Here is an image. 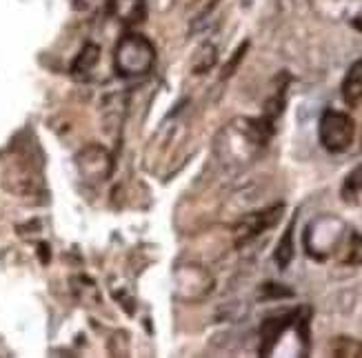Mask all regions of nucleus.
I'll use <instances>...</instances> for the list:
<instances>
[{"label":"nucleus","instance_id":"obj_1","mask_svg":"<svg viewBox=\"0 0 362 358\" xmlns=\"http://www.w3.org/2000/svg\"><path fill=\"white\" fill-rule=\"evenodd\" d=\"M156 65V47L153 42L136 31H127L114 50V67L122 78H143Z\"/></svg>","mask_w":362,"mask_h":358},{"label":"nucleus","instance_id":"obj_2","mask_svg":"<svg viewBox=\"0 0 362 358\" xmlns=\"http://www.w3.org/2000/svg\"><path fill=\"white\" fill-rule=\"evenodd\" d=\"M347 236V225L338 216H320L311 221L305 229V249L313 260H327Z\"/></svg>","mask_w":362,"mask_h":358},{"label":"nucleus","instance_id":"obj_3","mask_svg":"<svg viewBox=\"0 0 362 358\" xmlns=\"http://www.w3.org/2000/svg\"><path fill=\"white\" fill-rule=\"evenodd\" d=\"M318 136H320V143L327 151L342 154L354 143L356 122L349 114L336 112V109H327L320 118V125H318Z\"/></svg>","mask_w":362,"mask_h":358},{"label":"nucleus","instance_id":"obj_4","mask_svg":"<svg viewBox=\"0 0 362 358\" xmlns=\"http://www.w3.org/2000/svg\"><path fill=\"white\" fill-rule=\"evenodd\" d=\"M76 167L81 171V176L89 183H105L114 171V158L105 147L100 145H87L85 149L78 151Z\"/></svg>","mask_w":362,"mask_h":358},{"label":"nucleus","instance_id":"obj_5","mask_svg":"<svg viewBox=\"0 0 362 358\" xmlns=\"http://www.w3.org/2000/svg\"><path fill=\"white\" fill-rule=\"evenodd\" d=\"M282 205L269 207V209H260V212H251L247 214L243 221L233 227V241L238 247L251 243L254 238H258L262 231L272 229L274 225H278V221L282 218Z\"/></svg>","mask_w":362,"mask_h":358},{"label":"nucleus","instance_id":"obj_6","mask_svg":"<svg viewBox=\"0 0 362 358\" xmlns=\"http://www.w3.org/2000/svg\"><path fill=\"white\" fill-rule=\"evenodd\" d=\"M176 285L185 301H200L214 289V278L198 265H185L176 270Z\"/></svg>","mask_w":362,"mask_h":358},{"label":"nucleus","instance_id":"obj_7","mask_svg":"<svg viewBox=\"0 0 362 358\" xmlns=\"http://www.w3.org/2000/svg\"><path fill=\"white\" fill-rule=\"evenodd\" d=\"M298 311L300 309H291V311H285V314L269 316L262 323V327H260V356H272V352L278 347L280 338L285 336V332L293 325Z\"/></svg>","mask_w":362,"mask_h":358},{"label":"nucleus","instance_id":"obj_8","mask_svg":"<svg viewBox=\"0 0 362 358\" xmlns=\"http://www.w3.org/2000/svg\"><path fill=\"white\" fill-rule=\"evenodd\" d=\"M107 13L122 27H136L147 18V0H107Z\"/></svg>","mask_w":362,"mask_h":358},{"label":"nucleus","instance_id":"obj_9","mask_svg":"<svg viewBox=\"0 0 362 358\" xmlns=\"http://www.w3.org/2000/svg\"><path fill=\"white\" fill-rule=\"evenodd\" d=\"M342 98L349 107H360L362 103V58L354 62L342 81Z\"/></svg>","mask_w":362,"mask_h":358},{"label":"nucleus","instance_id":"obj_10","mask_svg":"<svg viewBox=\"0 0 362 358\" xmlns=\"http://www.w3.org/2000/svg\"><path fill=\"white\" fill-rule=\"evenodd\" d=\"M340 198L351 207L362 205V163L358 167H354L347 174V178H344L342 190H340Z\"/></svg>","mask_w":362,"mask_h":358},{"label":"nucleus","instance_id":"obj_11","mask_svg":"<svg viewBox=\"0 0 362 358\" xmlns=\"http://www.w3.org/2000/svg\"><path fill=\"white\" fill-rule=\"evenodd\" d=\"M98 60H100V47L96 42H87L83 47V52L76 56L74 65H71V74L74 76H87L93 67H96Z\"/></svg>","mask_w":362,"mask_h":358},{"label":"nucleus","instance_id":"obj_12","mask_svg":"<svg viewBox=\"0 0 362 358\" xmlns=\"http://www.w3.org/2000/svg\"><path fill=\"white\" fill-rule=\"evenodd\" d=\"M338 256L344 265H362V236L356 231H349L344 236L340 249H338Z\"/></svg>","mask_w":362,"mask_h":358},{"label":"nucleus","instance_id":"obj_13","mask_svg":"<svg viewBox=\"0 0 362 358\" xmlns=\"http://www.w3.org/2000/svg\"><path fill=\"white\" fill-rule=\"evenodd\" d=\"M218 60V52L211 42H204L202 47H198V52L194 54V60H192V67H194V74H204L209 71Z\"/></svg>","mask_w":362,"mask_h":358},{"label":"nucleus","instance_id":"obj_14","mask_svg":"<svg viewBox=\"0 0 362 358\" xmlns=\"http://www.w3.org/2000/svg\"><path fill=\"white\" fill-rule=\"evenodd\" d=\"M293 227H296V218L289 223L285 236L280 238V243L276 247V262H278L280 270H285L293 258Z\"/></svg>","mask_w":362,"mask_h":358},{"label":"nucleus","instance_id":"obj_15","mask_svg":"<svg viewBox=\"0 0 362 358\" xmlns=\"http://www.w3.org/2000/svg\"><path fill=\"white\" fill-rule=\"evenodd\" d=\"M332 354L334 356H362V345L356 342L354 338H347V336H340L332 342Z\"/></svg>","mask_w":362,"mask_h":358},{"label":"nucleus","instance_id":"obj_16","mask_svg":"<svg viewBox=\"0 0 362 358\" xmlns=\"http://www.w3.org/2000/svg\"><path fill=\"white\" fill-rule=\"evenodd\" d=\"M344 16H347L349 25L362 34V0H349L347 9H344Z\"/></svg>","mask_w":362,"mask_h":358},{"label":"nucleus","instance_id":"obj_17","mask_svg":"<svg viewBox=\"0 0 362 358\" xmlns=\"http://www.w3.org/2000/svg\"><path fill=\"white\" fill-rule=\"evenodd\" d=\"M247 47H249V42L240 45L238 50H235V56L229 60V65L225 67V71H223V78H227V76H231V74L235 71V67H238V62L243 60V56H245V52H247Z\"/></svg>","mask_w":362,"mask_h":358}]
</instances>
